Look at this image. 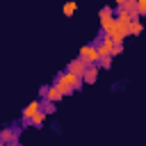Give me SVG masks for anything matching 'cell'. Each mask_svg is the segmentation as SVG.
Segmentation results:
<instances>
[{
  "instance_id": "1",
  "label": "cell",
  "mask_w": 146,
  "mask_h": 146,
  "mask_svg": "<svg viewBox=\"0 0 146 146\" xmlns=\"http://www.w3.org/2000/svg\"><path fill=\"white\" fill-rule=\"evenodd\" d=\"M52 84H57V89L62 91V96H68V94L80 91V89H82V80H80V78H73V75H71V73H66V71L57 73V75H55V80H52Z\"/></svg>"
},
{
  "instance_id": "2",
  "label": "cell",
  "mask_w": 146,
  "mask_h": 146,
  "mask_svg": "<svg viewBox=\"0 0 146 146\" xmlns=\"http://www.w3.org/2000/svg\"><path fill=\"white\" fill-rule=\"evenodd\" d=\"M78 59H80L84 66H94V64H98L96 46H94V43H84V46H82V50H80V55H78Z\"/></svg>"
},
{
  "instance_id": "3",
  "label": "cell",
  "mask_w": 146,
  "mask_h": 146,
  "mask_svg": "<svg viewBox=\"0 0 146 146\" xmlns=\"http://www.w3.org/2000/svg\"><path fill=\"white\" fill-rule=\"evenodd\" d=\"M18 137H21V128H16V125H9V128H2L0 130V139H2L5 146L18 144Z\"/></svg>"
},
{
  "instance_id": "4",
  "label": "cell",
  "mask_w": 146,
  "mask_h": 146,
  "mask_svg": "<svg viewBox=\"0 0 146 146\" xmlns=\"http://www.w3.org/2000/svg\"><path fill=\"white\" fill-rule=\"evenodd\" d=\"M36 112H41V100H32V103H30V105L23 110V114H21L23 125H30V121H32V116H34Z\"/></svg>"
},
{
  "instance_id": "5",
  "label": "cell",
  "mask_w": 146,
  "mask_h": 146,
  "mask_svg": "<svg viewBox=\"0 0 146 146\" xmlns=\"http://www.w3.org/2000/svg\"><path fill=\"white\" fill-rule=\"evenodd\" d=\"M84 68H87V66H84V64H82V62L75 57V59H71V62H68V66H66V73H71L73 78H80V80H82V73H84Z\"/></svg>"
},
{
  "instance_id": "6",
  "label": "cell",
  "mask_w": 146,
  "mask_h": 146,
  "mask_svg": "<svg viewBox=\"0 0 146 146\" xmlns=\"http://www.w3.org/2000/svg\"><path fill=\"white\" fill-rule=\"evenodd\" d=\"M98 73H100L98 64H94V66H87V68H84V73H82V84H94V82L98 80Z\"/></svg>"
},
{
  "instance_id": "7",
  "label": "cell",
  "mask_w": 146,
  "mask_h": 146,
  "mask_svg": "<svg viewBox=\"0 0 146 146\" xmlns=\"http://www.w3.org/2000/svg\"><path fill=\"white\" fill-rule=\"evenodd\" d=\"M62 98H64V96H62V91L57 89V84H52V82H50V84L46 87V98H43V100H50V103H55V105H57Z\"/></svg>"
},
{
  "instance_id": "8",
  "label": "cell",
  "mask_w": 146,
  "mask_h": 146,
  "mask_svg": "<svg viewBox=\"0 0 146 146\" xmlns=\"http://www.w3.org/2000/svg\"><path fill=\"white\" fill-rule=\"evenodd\" d=\"M139 32H141V18L130 21V30H128V34H130V36H137Z\"/></svg>"
},
{
  "instance_id": "9",
  "label": "cell",
  "mask_w": 146,
  "mask_h": 146,
  "mask_svg": "<svg viewBox=\"0 0 146 146\" xmlns=\"http://www.w3.org/2000/svg\"><path fill=\"white\" fill-rule=\"evenodd\" d=\"M55 110H57L55 103H50V100H41V112H43V114H55Z\"/></svg>"
},
{
  "instance_id": "10",
  "label": "cell",
  "mask_w": 146,
  "mask_h": 146,
  "mask_svg": "<svg viewBox=\"0 0 146 146\" xmlns=\"http://www.w3.org/2000/svg\"><path fill=\"white\" fill-rule=\"evenodd\" d=\"M43 119H46V114H43V112H36V114L32 116L30 125H34V128H41V125H43Z\"/></svg>"
},
{
  "instance_id": "11",
  "label": "cell",
  "mask_w": 146,
  "mask_h": 146,
  "mask_svg": "<svg viewBox=\"0 0 146 146\" xmlns=\"http://www.w3.org/2000/svg\"><path fill=\"white\" fill-rule=\"evenodd\" d=\"M121 52H123V43H121V41H114V46H112V50H110V57L114 59V57L121 55Z\"/></svg>"
},
{
  "instance_id": "12",
  "label": "cell",
  "mask_w": 146,
  "mask_h": 146,
  "mask_svg": "<svg viewBox=\"0 0 146 146\" xmlns=\"http://www.w3.org/2000/svg\"><path fill=\"white\" fill-rule=\"evenodd\" d=\"M112 16H114V9L112 7H103L100 14H98V18H112Z\"/></svg>"
},
{
  "instance_id": "13",
  "label": "cell",
  "mask_w": 146,
  "mask_h": 146,
  "mask_svg": "<svg viewBox=\"0 0 146 146\" xmlns=\"http://www.w3.org/2000/svg\"><path fill=\"white\" fill-rule=\"evenodd\" d=\"M146 14V0H137V16L141 18Z\"/></svg>"
},
{
  "instance_id": "14",
  "label": "cell",
  "mask_w": 146,
  "mask_h": 146,
  "mask_svg": "<svg viewBox=\"0 0 146 146\" xmlns=\"http://www.w3.org/2000/svg\"><path fill=\"white\" fill-rule=\"evenodd\" d=\"M75 9H78V5H75V2H68V5L64 7V14L71 16V14H75Z\"/></svg>"
},
{
  "instance_id": "15",
  "label": "cell",
  "mask_w": 146,
  "mask_h": 146,
  "mask_svg": "<svg viewBox=\"0 0 146 146\" xmlns=\"http://www.w3.org/2000/svg\"><path fill=\"white\" fill-rule=\"evenodd\" d=\"M0 146H5V144H2V139H0Z\"/></svg>"
}]
</instances>
